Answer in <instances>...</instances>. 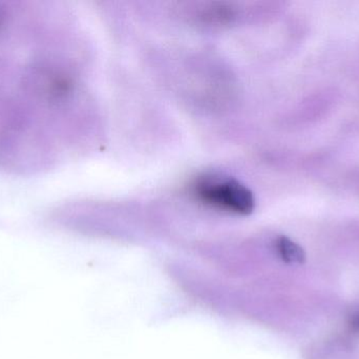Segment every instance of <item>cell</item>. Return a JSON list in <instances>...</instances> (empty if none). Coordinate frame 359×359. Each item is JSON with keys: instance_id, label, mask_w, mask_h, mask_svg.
I'll use <instances>...</instances> for the list:
<instances>
[{"instance_id": "cell-1", "label": "cell", "mask_w": 359, "mask_h": 359, "mask_svg": "<svg viewBox=\"0 0 359 359\" xmlns=\"http://www.w3.org/2000/svg\"><path fill=\"white\" fill-rule=\"evenodd\" d=\"M194 194L203 204L228 212L248 215L255 207L252 192L236 179H205L198 181Z\"/></svg>"}, {"instance_id": "cell-2", "label": "cell", "mask_w": 359, "mask_h": 359, "mask_svg": "<svg viewBox=\"0 0 359 359\" xmlns=\"http://www.w3.org/2000/svg\"><path fill=\"white\" fill-rule=\"evenodd\" d=\"M276 248L278 256L287 263L301 265L305 263L306 254L301 246L292 242L290 238L280 236L276 240Z\"/></svg>"}, {"instance_id": "cell-3", "label": "cell", "mask_w": 359, "mask_h": 359, "mask_svg": "<svg viewBox=\"0 0 359 359\" xmlns=\"http://www.w3.org/2000/svg\"><path fill=\"white\" fill-rule=\"evenodd\" d=\"M202 17L209 22L225 23L233 18V11L230 6L217 4L205 11Z\"/></svg>"}, {"instance_id": "cell-4", "label": "cell", "mask_w": 359, "mask_h": 359, "mask_svg": "<svg viewBox=\"0 0 359 359\" xmlns=\"http://www.w3.org/2000/svg\"><path fill=\"white\" fill-rule=\"evenodd\" d=\"M356 326H358V328H359V318H358V322H356Z\"/></svg>"}]
</instances>
